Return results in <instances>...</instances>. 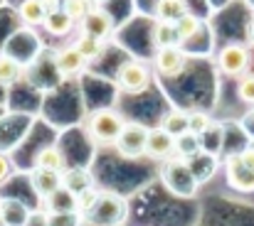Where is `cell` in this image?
Wrapping results in <instances>:
<instances>
[{"instance_id": "cell-18", "label": "cell", "mask_w": 254, "mask_h": 226, "mask_svg": "<svg viewBox=\"0 0 254 226\" xmlns=\"http://www.w3.org/2000/svg\"><path fill=\"white\" fill-rule=\"evenodd\" d=\"M47 17V10L42 5V0H20L17 2V20L25 25V27H37L42 25Z\"/></svg>"}, {"instance_id": "cell-25", "label": "cell", "mask_w": 254, "mask_h": 226, "mask_svg": "<svg viewBox=\"0 0 254 226\" xmlns=\"http://www.w3.org/2000/svg\"><path fill=\"white\" fill-rule=\"evenodd\" d=\"M22 76H25V69H22L17 62H12L10 57L0 54V86H2V89L15 86L17 81H22Z\"/></svg>"}, {"instance_id": "cell-4", "label": "cell", "mask_w": 254, "mask_h": 226, "mask_svg": "<svg viewBox=\"0 0 254 226\" xmlns=\"http://www.w3.org/2000/svg\"><path fill=\"white\" fill-rule=\"evenodd\" d=\"M151 81H153V69L141 59H126L114 76L116 89L124 93H143L151 89Z\"/></svg>"}, {"instance_id": "cell-9", "label": "cell", "mask_w": 254, "mask_h": 226, "mask_svg": "<svg viewBox=\"0 0 254 226\" xmlns=\"http://www.w3.org/2000/svg\"><path fill=\"white\" fill-rule=\"evenodd\" d=\"M52 67H55L57 76H62V79H72V76L84 74L86 67H89V62L77 52L74 45H67V47H62V49L55 52V57H52Z\"/></svg>"}, {"instance_id": "cell-29", "label": "cell", "mask_w": 254, "mask_h": 226, "mask_svg": "<svg viewBox=\"0 0 254 226\" xmlns=\"http://www.w3.org/2000/svg\"><path fill=\"white\" fill-rule=\"evenodd\" d=\"M94 7H96V5H94L91 0H69V2L62 7V10H64V12H67V15H69V17L77 22V27H79V22L84 20V17L91 12V10H94Z\"/></svg>"}, {"instance_id": "cell-6", "label": "cell", "mask_w": 254, "mask_h": 226, "mask_svg": "<svg viewBox=\"0 0 254 226\" xmlns=\"http://www.w3.org/2000/svg\"><path fill=\"white\" fill-rule=\"evenodd\" d=\"M148 136H151V128L138 123V121H126L119 140H116V152L121 157H128V160H136L141 155H146L148 148Z\"/></svg>"}, {"instance_id": "cell-36", "label": "cell", "mask_w": 254, "mask_h": 226, "mask_svg": "<svg viewBox=\"0 0 254 226\" xmlns=\"http://www.w3.org/2000/svg\"><path fill=\"white\" fill-rule=\"evenodd\" d=\"M57 2H60V7H64V5H67L69 0H57Z\"/></svg>"}, {"instance_id": "cell-33", "label": "cell", "mask_w": 254, "mask_h": 226, "mask_svg": "<svg viewBox=\"0 0 254 226\" xmlns=\"http://www.w3.org/2000/svg\"><path fill=\"white\" fill-rule=\"evenodd\" d=\"M240 126H242V131H245V133L254 140V108L252 111H247V116L242 118V123H240Z\"/></svg>"}, {"instance_id": "cell-35", "label": "cell", "mask_w": 254, "mask_h": 226, "mask_svg": "<svg viewBox=\"0 0 254 226\" xmlns=\"http://www.w3.org/2000/svg\"><path fill=\"white\" fill-rule=\"evenodd\" d=\"M247 32H250V40L254 42V12H252V17H250V27H247Z\"/></svg>"}, {"instance_id": "cell-19", "label": "cell", "mask_w": 254, "mask_h": 226, "mask_svg": "<svg viewBox=\"0 0 254 226\" xmlns=\"http://www.w3.org/2000/svg\"><path fill=\"white\" fill-rule=\"evenodd\" d=\"M74 27H77V22H74L64 10L50 12V15L45 17V22H42V30H45L47 35H55V37H67V35L74 32Z\"/></svg>"}, {"instance_id": "cell-15", "label": "cell", "mask_w": 254, "mask_h": 226, "mask_svg": "<svg viewBox=\"0 0 254 226\" xmlns=\"http://www.w3.org/2000/svg\"><path fill=\"white\" fill-rule=\"evenodd\" d=\"M94 187V177L86 167H67L62 172V189H67L69 194H82L86 189Z\"/></svg>"}, {"instance_id": "cell-20", "label": "cell", "mask_w": 254, "mask_h": 226, "mask_svg": "<svg viewBox=\"0 0 254 226\" xmlns=\"http://www.w3.org/2000/svg\"><path fill=\"white\" fill-rule=\"evenodd\" d=\"M35 167L50 170V172H64L67 170V160H64V155H62V150L57 145H47V148H42L37 152Z\"/></svg>"}, {"instance_id": "cell-26", "label": "cell", "mask_w": 254, "mask_h": 226, "mask_svg": "<svg viewBox=\"0 0 254 226\" xmlns=\"http://www.w3.org/2000/svg\"><path fill=\"white\" fill-rule=\"evenodd\" d=\"M200 27H202L200 17H195L192 12H190V15H185V17L175 25V30H178V40H180V47H185V42H188V40H192V37L200 32Z\"/></svg>"}, {"instance_id": "cell-5", "label": "cell", "mask_w": 254, "mask_h": 226, "mask_svg": "<svg viewBox=\"0 0 254 226\" xmlns=\"http://www.w3.org/2000/svg\"><path fill=\"white\" fill-rule=\"evenodd\" d=\"M40 49H42L40 37H37L30 27H22V30H17V32L5 42L2 54H5V57H10L12 62H17L22 69H27V67L40 57Z\"/></svg>"}, {"instance_id": "cell-3", "label": "cell", "mask_w": 254, "mask_h": 226, "mask_svg": "<svg viewBox=\"0 0 254 226\" xmlns=\"http://www.w3.org/2000/svg\"><path fill=\"white\" fill-rule=\"evenodd\" d=\"M124 126L126 118L114 108H96L86 121V131L96 145H116Z\"/></svg>"}, {"instance_id": "cell-21", "label": "cell", "mask_w": 254, "mask_h": 226, "mask_svg": "<svg viewBox=\"0 0 254 226\" xmlns=\"http://www.w3.org/2000/svg\"><path fill=\"white\" fill-rule=\"evenodd\" d=\"M153 52L156 49H168V47H180V40H178V30L175 25L168 22H153Z\"/></svg>"}, {"instance_id": "cell-22", "label": "cell", "mask_w": 254, "mask_h": 226, "mask_svg": "<svg viewBox=\"0 0 254 226\" xmlns=\"http://www.w3.org/2000/svg\"><path fill=\"white\" fill-rule=\"evenodd\" d=\"M72 45L77 47V52L84 57L89 64H91V62H96V59H101V54L106 52V42L94 40V37L82 35V32H79V37H74V42H72Z\"/></svg>"}, {"instance_id": "cell-14", "label": "cell", "mask_w": 254, "mask_h": 226, "mask_svg": "<svg viewBox=\"0 0 254 226\" xmlns=\"http://www.w3.org/2000/svg\"><path fill=\"white\" fill-rule=\"evenodd\" d=\"M146 155L153 157V160H161L166 162L168 157L175 155V138L168 136L161 126L151 128V136H148V148H146Z\"/></svg>"}, {"instance_id": "cell-7", "label": "cell", "mask_w": 254, "mask_h": 226, "mask_svg": "<svg viewBox=\"0 0 254 226\" xmlns=\"http://www.w3.org/2000/svg\"><path fill=\"white\" fill-rule=\"evenodd\" d=\"M217 69L222 76L230 79H242L250 69V49L240 42H230L217 52Z\"/></svg>"}, {"instance_id": "cell-13", "label": "cell", "mask_w": 254, "mask_h": 226, "mask_svg": "<svg viewBox=\"0 0 254 226\" xmlns=\"http://www.w3.org/2000/svg\"><path fill=\"white\" fill-rule=\"evenodd\" d=\"M32 219V212L27 209V204H22L20 199H0V224L2 226H27Z\"/></svg>"}, {"instance_id": "cell-32", "label": "cell", "mask_w": 254, "mask_h": 226, "mask_svg": "<svg viewBox=\"0 0 254 226\" xmlns=\"http://www.w3.org/2000/svg\"><path fill=\"white\" fill-rule=\"evenodd\" d=\"M10 172H12V160L7 152H0V184L10 177Z\"/></svg>"}, {"instance_id": "cell-11", "label": "cell", "mask_w": 254, "mask_h": 226, "mask_svg": "<svg viewBox=\"0 0 254 226\" xmlns=\"http://www.w3.org/2000/svg\"><path fill=\"white\" fill-rule=\"evenodd\" d=\"M225 180L235 192H245V194L254 192V172L242 165L240 152H235L225 160Z\"/></svg>"}, {"instance_id": "cell-24", "label": "cell", "mask_w": 254, "mask_h": 226, "mask_svg": "<svg viewBox=\"0 0 254 226\" xmlns=\"http://www.w3.org/2000/svg\"><path fill=\"white\" fill-rule=\"evenodd\" d=\"M212 128H215V121L207 111H188V133L205 138Z\"/></svg>"}, {"instance_id": "cell-16", "label": "cell", "mask_w": 254, "mask_h": 226, "mask_svg": "<svg viewBox=\"0 0 254 226\" xmlns=\"http://www.w3.org/2000/svg\"><path fill=\"white\" fill-rule=\"evenodd\" d=\"M185 15H190V7L185 0H158L153 20L156 22H168V25H178Z\"/></svg>"}, {"instance_id": "cell-37", "label": "cell", "mask_w": 254, "mask_h": 226, "mask_svg": "<svg viewBox=\"0 0 254 226\" xmlns=\"http://www.w3.org/2000/svg\"><path fill=\"white\" fill-rule=\"evenodd\" d=\"M91 2H94V5H96V2H101V0H91Z\"/></svg>"}, {"instance_id": "cell-31", "label": "cell", "mask_w": 254, "mask_h": 226, "mask_svg": "<svg viewBox=\"0 0 254 226\" xmlns=\"http://www.w3.org/2000/svg\"><path fill=\"white\" fill-rule=\"evenodd\" d=\"M237 96H240V101L254 106V74L242 76V79L237 81Z\"/></svg>"}, {"instance_id": "cell-10", "label": "cell", "mask_w": 254, "mask_h": 226, "mask_svg": "<svg viewBox=\"0 0 254 226\" xmlns=\"http://www.w3.org/2000/svg\"><path fill=\"white\" fill-rule=\"evenodd\" d=\"M79 32H82V35H89V37H94V40L106 42V40L116 32V22H114V17H111L106 10H101V7L96 5L84 20L79 22Z\"/></svg>"}, {"instance_id": "cell-1", "label": "cell", "mask_w": 254, "mask_h": 226, "mask_svg": "<svg viewBox=\"0 0 254 226\" xmlns=\"http://www.w3.org/2000/svg\"><path fill=\"white\" fill-rule=\"evenodd\" d=\"M128 199L119 192L101 189L94 209L86 214V222L91 226H124L128 222Z\"/></svg>"}, {"instance_id": "cell-12", "label": "cell", "mask_w": 254, "mask_h": 226, "mask_svg": "<svg viewBox=\"0 0 254 226\" xmlns=\"http://www.w3.org/2000/svg\"><path fill=\"white\" fill-rule=\"evenodd\" d=\"M27 180H30L32 192L40 197V202H47L50 197H55L62 189V172H50V170L32 167Z\"/></svg>"}, {"instance_id": "cell-30", "label": "cell", "mask_w": 254, "mask_h": 226, "mask_svg": "<svg viewBox=\"0 0 254 226\" xmlns=\"http://www.w3.org/2000/svg\"><path fill=\"white\" fill-rule=\"evenodd\" d=\"M99 192H101V189L91 187V189H86L82 194H77V212H79L84 219H86V214L94 209V204H96V199H99Z\"/></svg>"}, {"instance_id": "cell-17", "label": "cell", "mask_w": 254, "mask_h": 226, "mask_svg": "<svg viewBox=\"0 0 254 226\" xmlns=\"http://www.w3.org/2000/svg\"><path fill=\"white\" fill-rule=\"evenodd\" d=\"M188 167L195 175V180L202 184V182H207L215 175V170H217V155H212V152H207V150L195 152L192 157H188Z\"/></svg>"}, {"instance_id": "cell-27", "label": "cell", "mask_w": 254, "mask_h": 226, "mask_svg": "<svg viewBox=\"0 0 254 226\" xmlns=\"http://www.w3.org/2000/svg\"><path fill=\"white\" fill-rule=\"evenodd\" d=\"M202 150V140L197 138V136H192V133H183L180 138H175V155L178 157H192L195 152Z\"/></svg>"}, {"instance_id": "cell-2", "label": "cell", "mask_w": 254, "mask_h": 226, "mask_svg": "<svg viewBox=\"0 0 254 226\" xmlns=\"http://www.w3.org/2000/svg\"><path fill=\"white\" fill-rule=\"evenodd\" d=\"M161 180H163V184L168 187L175 197H183V199L195 197L197 189H200V182H197L195 175L190 172L188 160H185V157H178V155L168 157V160L161 165Z\"/></svg>"}, {"instance_id": "cell-28", "label": "cell", "mask_w": 254, "mask_h": 226, "mask_svg": "<svg viewBox=\"0 0 254 226\" xmlns=\"http://www.w3.org/2000/svg\"><path fill=\"white\" fill-rule=\"evenodd\" d=\"M84 217L79 212H47L45 226H82Z\"/></svg>"}, {"instance_id": "cell-8", "label": "cell", "mask_w": 254, "mask_h": 226, "mask_svg": "<svg viewBox=\"0 0 254 226\" xmlns=\"http://www.w3.org/2000/svg\"><path fill=\"white\" fill-rule=\"evenodd\" d=\"M190 62V54L183 47H168V49H156L153 52V74L163 76V79H175L185 72Z\"/></svg>"}, {"instance_id": "cell-23", "label": "cell", "mask_w": 254, "mask_h": 226, "mask_svg": "<svg viewBox=\"0 0 254 226\" xmlns=\"http://www.w3.org/2000/svg\"><path fill=\"white\" fill-rule=\"evenodd\" d=\"M168 136L173 138H180L183 133H188V111H180V108H173L168 111L163 118H161V123H158Z\"/></svg>"}, {"instance_id": "cell-34", "label": "cell", "mask_w": 254, "mask_h": 226, "mask_svg": "<svg viewBox=\"0 0 254 226\" xmlns=\"http://www.w3.org/2000/svg\"><path fill=\"white\" fill-rule=\"evenodd\" d=\"M240 160H242L245 167H250V170L254 172V145L245 148V150H240Z\"/></svg>"}]
</instances>
